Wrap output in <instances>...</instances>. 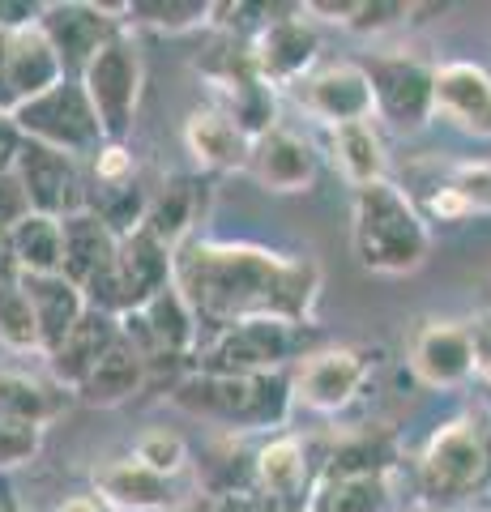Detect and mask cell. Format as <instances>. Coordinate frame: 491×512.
I'll list each match as a JSON object with an SVG mask.
<instances>
[{
  "label": "cell",
  "instance_id": "obj_1",
  "mask_svg": "<svg viewBox=\"0 0 491 512\" xmlns=\"http://www.w3.org/2000/svg\"><path fill=\"white\" fill-rule=\"evenodd\" d=\"M176 291L197 312L201 333H223L244 320L308 325L321 299V265L261 244L193 235L176 248Z\"/></svg>",
  "mask_w": 491,
  "mask_h": 512
},
{
  "label": "cell",
  "instance_id": "obj_2",
  "mask_svg": "<svg viewBox=\"0 0 491 512\" xmlns=\"http://www.w3.org/2000/svg\"><path fill=\"white\" fill-rule=\"evenodd\" d=\"M171 406L193 414L201 423L223 427L227 436L235 431H274L287 423L295 406L291 397V376L269 372V376H214V372H193L171 384Z\"/></svg>",
  "mask_w": 491,
  "mask_h": 512
},
{
  "label": "cell",
  "instance_id": "obj_3",
  "mask_svg": "<svg viewBox=\"0 0 491 512\" xmlns=\"http://www.w3.org/2000/svg\"><path fill=\"white\" fill-rule=\"evenodd\" d=\"M355 256L372 274H415L427 261V222L415 210V201L406 197L398 184L380 180L355 192V222H351Z\"/></svg>",
  "mask_w": 491,
  "mask_h": 512
},
{
  "label": "cell",
  "instance_id": "obj_4",
  "mask_svg": "<svg viewBox=\"0 0 491 512\" xmlns=\"http://www.w3.org/2000/svg\"><path fill=\"white\" fill-rule=\"evenodd\" d=\"M491 478V436L487 423L466 414L432 431L419 457V483L436 504L470 500Z\"/></svg>",
  "mask_w": 491,
  "mask_h": 512
},
{
  "label": "cell",
  "instance_id": "obj_5",
  "mask_svg": "<svg viewBox=\"0 0 491 512\" xmlns=\"http://www.w3.org/2000/svg\"><path fill=\"white\" fill-rule=\"evenodd\" d=\"M9 120L26 141H39V146L60 150L69 158H94L107 146L103 120H99V111H94L90 94L77 77H65L60 86L39 94L35 103L18 107Z\"/></svg>",
  "mask_w": 491,
  "mask_h": 512
},
{
  "label": "cell",
  "instance_id": "obj_6",
  "mask_svg": "<svg viewBox=\"0 0 491 512\" xmlns=\"http://www.w3.org/2000/svg\"><path fill=\"white\" fill-rule=\"evenodd\" d=\"M299 329L287 320H244L223 333H210L197 350V372L214 376H269L299 355ZM304 359V355H299Z\"/></svg>",
  "mask_w": 491,
  "mask_h": 512
},
{
  "label": "cell",
  "instance_id": "obj_7",
  "mask_svg": "<svg viewBox=\"0 0 491 512\" xmlns=\"http://www.w3.org/2000/svg\"><path fill=\"white\" fill-rule=\"evenodd\" d=\"M141 82H146V69H141V47H137V39L129 35V30L116 35L99 56L86 64L82 86L90 94L94 111H99L107 141H120V146H124V137L133 133L137 103H141Z\"/></svg>",
  "mask_w": 491,
  "mask_h": 512
},
{
  "label": "cell",
  "instance_id": "obj_8",
  "mask_svg": "<svg viewBox=\"0 0 491 512\" xmlns=\"http://www.w3.org/2000/svg\"><path fill=\"white\" fill-rule=\"evenodd\" d=\"M94 495L116 512H184L197 504L201 474H158L133 457H112L90 474Z\"/></svg>",
  "mask_w": 491,
  "mask_h": 512
},
{
  "label": "cell",
  "instance_id": "obj_9",
  "mask_svg": "<svg viewBox=\"0 0 491 512\" xmlns=\"http://www.w3.org/2000/svg\"><path fill=\"white\" fill-rule=\"evenodd\" d=\"M39 30L56 47L65 77L82 82L86 64L116 35H124V5H86V0H56L39 9Z\"/></svg>",
  "mask_w": 491,
  "mask_h": 512
},
{
  "label": "cell",
  "instance_id": "obj_10",
  "mask_svg": "<svg viewBox=\"0 0 491 512\" xmlns=\"http://www.w3.org/2000/svg\"><path fill=\"white\" fill-rule=\"evenodd\" d=\"M368 372H372V355L359 346L308 350L291 372V397L295 406H308L316 414H338L355 402Z\"/></svg>",
  "mask_w": 491,
  "mask_h": 512
},
{
  "label": "cell",
  "instance_id": "obj_11",
  "mask_svg": "<svg viewBox=\"0 0 491 512\" xmlns=\"http://www.w3.org/2000/svg\"><path fill=\"white\" fill-rule=\"evenodd\" d=\"M376 90V116L398 133H419L436 116V69L410 56H376L363 64Z\"/></svg>",
  "mask_w": 491,
  "mask_h": 512
},
{
  "label": "cell",
  "instance_id": "obj_12",
  "mask_svg": "<svg viewBox=\"0 0 491 512\" xmlns=\"http://www.w3.org/2000/svg\"><path fill=\"white\" fill-rule=\"evenodd\" d=\"M291 99L312 120H321L329 128L376 116V90L363 64H325V69H312L304 82L291 86Z\"/></svg>",
  "mask_w": 491,
  "mask_h": 512
},
{
  "label": "cell",
  "instance_id": "obj_13",
  "mask_svg": "<svg viewBox=\"0 0 491 512\" xmlns=\"http://www.w3.org/2000/svg\"><path fill=\"white\" fill-rule=\"evenodd\" d=\"M304 13L308 9H295L291 18H265L257 35L248 39L252 64H257V73L274 90L278 86L291 90L295 82H304L316 64V52H321V39H316V30Z\"/></svg>",
  "mask_w": 491,
  "mask_h": 512
},
{
  "label": "cell",
  "instance_id": "obj_14",
  "mask_svg": "<svg viewBox=\"0 0 491 512\" xmlns=\"http://www.w3.org/2000/svg\"><path fill=\"white\" fill-rule=\"evenodd\" d=\"M18 175H22V188L30 197V210L47 214V218H73L86 210V180H82V167L77 158L60 154V150H47L39 141H22V154H18Z\"/></svg>",
  "mask_w": 491,
  "mask_h": 512
},
{
  "label": "cell",
  "instance_id": "obj_15",
  "mask_svg": "<svg viewBox=\"0 0 491 512\" xmlns=\"http://www.w3.org/2000/svg\"><path fill=\"white\" fill-rule=\"evenodd\" d=\"M252 483L274 512H304L312 500V457L299 436H274L252 453Z\"/></svg>",
  "mask_w": 491,
  "mask_h": 512
},
{
  "label": "cell",
  "instance_id": "obj_16",
  "mask_svg": "<svg viewBox=\"0 0 491 512\" xmlns=\"http://www.w3.org/2000/svg\"><path fill=\"white\" fill-rule=\"evenodd\" d=\"M410 367L427 389H457L474 376V342L462 320H423L410 333Z\"/></svg>",
  "mask_w": 491,
  "mask_h": 512
},
{
  "label": "cell",
  "instance_id": "obj_17",
  "mask_svg": "<svg viewBox=\"0 0 491 512\" xmlns=\"http://www.w3.org/2000/svg\"><path fill=\"white\" fill-rule=\"evenodd\" d=\"M248 175L265 192H308L316 184V150L291 128L274 124L265 137L252 141Z\"/></svg>",
  "mask_w": 491,
  "mask_h": 512
},
{
  "label": "cell",
  "instance_id": "obj_18",
  "mask_svg": "<svg viewBox=\"0 0 491 512\" xmlns=\"http://www.w3.org/2000/svg\"><path fill=\"white\" fill-rule=\"evenodd\" d=\"M436 116H445L462 133L491 137V73L479 64L453 60L436 69Z\"/></svg>",
  "mask_w": 491,
  "mask_h": 512
},
{
  "label": "cell",
  "instance_id": "obj_19",
  "mask_svg": "<svg viewBox=\"0 0 491 512\" xmlns=\"http://www.w3.org/2000/svg\"><path fill=\"white\" fill-rule=\"evenodd\" d=\"M120 261V235L107 227L99 214H73L65 218V278L77 282L90 295L99 282L112 278Z\"/></svg>",
  "mask_w": 491,
  "mask_h": 512
},
{
  "label": "cell",
  "instance_id": "obj_20",
  "mask_svg": "<svg viewBox=\"0 0 491 512\" xmlns=\"http://www.w3.org/2000/svg\"><path fill=\"white\" fill-rule=\"evenodd\" d=\"M116 342H120V320L90 308L82 316V325H77L69 338H65V346L47 355V372H52V384H60V389H69L77 397V389L90 380V372L103 363V355Z\"/></svg>",
  "mask_w": 491,
  "mask_h": 512
},
{
  "label": "cell",
  "instance_id": "obj_21",
  "mask_svg": "<svg viewBox=\"0 0 491 512\" xmlns=\"http://www.w3.org/2000/svg\"><path fill=\"white\" fill-rule=\"evenodd\" d=\"M184 146L205 171H248L252 137L218 107H197L184 120Z\"/></svg>",
  "mask_w": 491,
  "mask_h": 512
},
{
  "label": "cell",
  "instance_id": "obj_22",
  "mask_svg": "<svg viewBox=\"0 0 491 512\" xmlns=\"http://www.w3.org/2000/svg\"><path fill=\"white\" fill-rule=\"evenodd\" d=\"M30 303H35V320H39V338H43V359L52 350L65 346L69 333L82 325V316L90 312L86 291L65 274H43V278H22Z\"/></svg>",
  "mask_w": 491,
  "mask_h": 512
},
{
  "label": "cell",
  "instance_id": "obj_23",
  "mask_svg": "<svg viewBox=\"0 0 491 512\" xmlns=\"http://www.w3.org/2000/svg\"><path fill=\"white\" fill-rule=\"evenodd\" d=\"M205 184L193 180V175H176V180H167L163 188L150 197V210H146V222H141V231H150L158 244L176 252L180 244L193 239V227L205 210Z\"/></svg>",
  "mask_w": 491,
  "mask_h": 512
},
{
  "label": "cell",
  "instance_id": "obj_24",
  "mask_svg": "<svg viewBox=\"0 0 491 512\" xmlns=\"http://www.w3.org/2000/svg\"><path fill=\"white\" fill-rule=\"evenodd\" d=\"M150 384V359L141 355L133 342H116L112 350L103 355V363L90 372V380L77 389V402L86 406H124Z\"/></svg>",
  "mask_w": 491,
  "mask_h": 512
},
{
  "label": "cell",
  "instance_id": "obj_25",
  "mask_svg": "<svg viewBox=\"0 0 491 512\" xmlns=\"http://www.w3.org/2000/svg\"><path fill=\"white\" fill-rule=\"evenodd\" d=\"M308 512H393V470L321 474Z\"/></svg>",
  "mask_w": 491,
  "mask_h": 512
},
{
  "label": "cell",
  "instance_id": "obj_26",
  "mask_svg": "<svg viewBox=\"0 0 491 512\" xmlns=\"http://www.w3.org/2000/svg\"><path fill=\"white\" fill-rule=\"evenodd\" d=\"M329 154H334V167L342 171V180L351 184L355 192L389 180V158H385V141H380L372 120L359 124H338L329 128Z\"/></svg>",
  "mask_w": 491,
  "mask_h": 512
},
{
  "label": "cell",
  "instance_id": "obj_27",
  "mask_svg": "<svg viewBox=\"0 0 491 512\" xmlns=\"http://www.w3.org/2000/svg\"><path fill=\"white\" fill-rule=\"evenodd\" d=\"M9 252H13L18 278L65 274V218L30 214L9 231Z\"/></svg>",
  "mask_w": 491,
  "mask_h": 512
},
{
  "label": "cell",
  "instance_id": "obj_28",
  "mask_svg": "<svg viewBox=\"0 0 491 512\" xmlns=\"http://www.w3.org/2000/svg\"><path fill=\"white\" fill-rule=\"evenodd\" d=\"M427 214L457 222L470 214H491V163H457L427 197Z\"/></svg>",
  "mask_w": 491,
  "mask_h": 512
},
{
  "label": "cell",
  "instance_id": "obj_29",
  "mask_svg": "<svg viewBox=\"0 0 491 512\" xmlns=\"http://www.w3.org/2000/svg\"><path fill=\"white\" fill-rule=\"evenodd\" d=\"M73 393L60 389V384H43L26 372H0V410L5 414H18L26 423H39V427H52L60 414L69 410Z\"/></svg>",
  "mask_w": 491,
  "mask_h": 512
},
{
  "label": "cell",
  "instance_id": "obj_30",
  "mask_svg": "<svg viewBox=\"0 0 491 512\" xmlns=\"http://www.w3.org/2000/svg\"><path fill=\"white\" fill-rule=\"evenodd\" d=\"M0 346L13 355H43L35 303L18 274H0Z\"/></svg>",
  "mask_w": 491,
  "mask_h": 512
},
{
  "label": "cell",
  "instance_id": "obj_31",
  "mask_svg": "<svg viewBox=\"0 0 491 512\" xmlns=\"http://www.w3.org/2000/svg\"><path fill=\"white\" fill-rule=\"evenodd\" d=\"M214 9L218 5H205V0H133V5H124V22L154 26V30H171V35H180V30L205 26Z\"/></svg>",
  "mask_w": 491,
  "mask_h": 512
},
{
  "label": "cell",
  "instance_id": "obj_32",
  "mask_svg": "<svg viewBox=\"0 0 491 512\" xmlns=\"http://www.w3.org/2000/svg\"><path fill=\"white\" fill-rule=\"evenodd\" d=\"M133 461L150 466L158 474H193V453H188V440L171 427H146L133 440Z\"/></svg>",
  "mask_w": 491,
  "mask_h": 512
},
{
  "label": "cell",
  "instance_id": "obj_33",
  "mask_svg": "<svg viewBox=\"0 0 491 512\" xmlns=\"http://www.w3.org/2000/svg\"><path fill=\"white\" fill-rule=\"evenodd\" d=\"M47 427L39 423H26L18 414H5L0 410V470H22L39 457Z\"/></svg>",
  "mask_w": 491,
  "mask_h": 512
},
{
  "label": "cell",
  "instance_id": "obj_34",
  "mask_svg": "<svg viewBox=\"0 0 491 512\" xmlns=\"http://www.w3.org/2000/svg\"><path fill=\"white\" fill-rule=\"evenodd\" d=\"M137 180V163L133 154L120 146V141H107V146L94 154V184H133Z\"/></svg>",
  "mask_w": 491,
  "mask_h": 512
},
{
  "label": "cell",
  "instance_id": "obj_35",
  "mask_svg": "<svg viewBox=\"0 0 491 512\" xmlns=\"http://www.w3.org/2000/svg\"><path fill=\"white\" fill-rule=\"evenodd\" d=\"M30 214H35V210H30V197H26V188H22V175L18 171H5V175H0V235H9Z\"/></svg>",
  "mask_w": 491,
  "mask_h": 512
},
{
  "label": "cell",
  "instance_id": "obj_36",
  "mask_svg": "<svg viewBox=\"0 0 491 512\" xmlns=\"http://www.w3.org/2000/svg\"><path fill=\"white\" fill-rule=\"evenodd\" d=\"M410 13V5H355V13H351V30H385V26H398L402 18Z\"/></svg>",
  "mask_w": 491,
  "mask_h": 512
},
{
  "label": "cell",
  "instance_id": "obj_37",
  "mask_svg": "<svg viewBox=\"0 0 491 512\" xmlns=\"http://www.w3.org/2000/svg\"><path fill=\"white\" fill-rule=\"evenodd\" d=\"M470 325V342H474V372L491 384V312H479Z\"/></svg>",
  "mask_w": 491,
  "mask_h": 512
},
{
  "label": "cell",
  "instance_id": "obj_38",
  "mask_svg": "<svg viewBox=\"0 0 491 512\" xmlns=\"http://www.w3.org/2000/svg\"><path fill=\"white\" fill-rule=\"evenodd\" d=\"M210 512H274L257 491H235V495H218Z\"/></svg>",
  "mask_w": 491,
  "mask_h": 512
},
{
  "label": "cell",
  "instance_id": "obj_39",
  "mask_svg": "<svg viewBox=\"0 0 491 512\" xmlns=\"http://www.w3.org/2000/svg\"><path fill=\"white\" fill-rule=\"evenodd\" d=\"M22 133L13 128V120L0 124V175L5 171H18V154H22Z\"/></svg>",
  "mask_w": 491,
  "mask_h": 512
},
{
  "label": "cell",
  "instance_id": "obj_40",
  "mask_svg": "<svg viewBox=\"0 0 491 512\" xmlns=\"http://www.w3.org/2000/svg\"><path fill=\"white\" fill-rule=\"evenodd\" d=\"M52 512H116V508H112V504H103L94 491H86V495H69V500H65V504H56Z\"/></svg>",
  "mask_w": 491,
  "mask_h": 512
},
{
  "label": "cell",
  "instance_id": "obj_41",
  "mask_svg": "<svg viewBox=\"0 0 491 512\" xmlns=\"http://www.w3.org/2000/svg\"><path fill=\"white\" fill-rule=\"evenodd\" d=\"M0 512H22L18 495H13V491H0Z\"/></svg>",
  "mask_w": 491,
  "mask_h": 512
},
{
  "label": "cell",
  "instance_id": "obj_42",
  "mask_svg": "<svg viewBox=\"0 0 491 512\" xmlns=\"http://www.w3.org/2000/svg\"><path fill=\"white\" fill-rule=\"evenodd\" d=\"M0 124H5V116H0Z\"/></svg>",
  "mask_w": 491,
  "mask_h": 512
}]
</instances>
